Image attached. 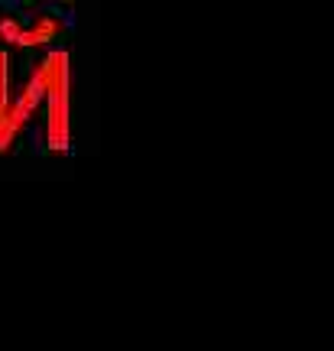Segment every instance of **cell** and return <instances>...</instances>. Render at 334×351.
Segmentation results:
<instances>
[{"label":"cell","mask_w":334,"mask_h":351,"mask_svg":"<svg viewBox=\"0 0 334 351\" xmlns=\"http://www.w3.org/2000/svg\"><path fill=\"white\" fill-rule=\"evenodd\" d=\"M72 91L65 49H0V153H68Z\"/></svg>","instance_id":"cell-1"},{"label":"cell","mask_w":334,"mask_h":351,"mask_svg":"<svg viewBox=\"0 0 334 351\" xmlns=\"http://www.w3.org/2000/svg\"><path fill=\"white\" fill-rule=\"evenodd\" d=\"M62 23L52 10L33 3H13L0 10V49H49V43L62 33Z\"/></svg>","instance_id":"cell-2"}]
</instances>
